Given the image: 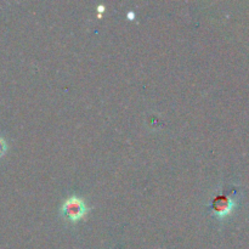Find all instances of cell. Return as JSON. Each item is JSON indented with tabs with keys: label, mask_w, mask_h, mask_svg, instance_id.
I'll list each match as a JSON object with an SVG mask.
<instances>
[{
	"label": "cell",
	"mask_w": 249,
	"mask_h": 249,
	"mask_svg": "<svg viewBox=\"0 0 249 249\" xmlns=\"http://www.w3.org/2000/svg\"><path fill=\"white\" fill-rule=\"evenodd\" d=\"M237 206L236 191L220 192L213 197L208 204L209 213L218 220H225L231 215Z\"/></svg>",
	"instance_id": "cell-1"
},
{
	"label": "cell",
	"mask_w": 249,
	"mask_h": 249,
	"mask_svg": "<svg viewBox=\"0 0 249 249\" xmlns=\"http://www.w3.org/2000/svg\"><path fill=\"white\" fill-rule=\"evenodd\" d=\"M88 211L89 208H88L85 201L78 196L68 197L67 199H65L60 208L61 215L68 219L71 223H77V221L82 220L87 215Z\"/></svg>",
	"instance_id": "cell-2"
},
{
	"label": "cell",
	"mask_w": 249,
	"mask_h": 249,
	"mask_svg": "<svg viewBox=\"0 0 249 249\" xmlns=\"http://www.w3.org/2000/svg\"><path fill=\"white\" fill-rule=\"evenodd\" d=\"M6 151H7L6 140H5L2 136H0V158H1L5 153H6Z\"/></svg>",
	"instance_id": "cell-3"
},
{
	"label": "cell",
	"mask_w": 249,
	"mask_h": 249,
	"mask_svg": "<svg viewBox=\"0 0 249 249\" xmlns=\"http://www.w3.org/2000/svg\"><path fill=\"white\" fill-rule=\"evenodd\" d=\"M105 9H106V7H105L104 5H100V6L97 7V11H99V12H102V11H105Z\"/></svg>",
	"instance_id": "cell-4"
}]
</instances>
